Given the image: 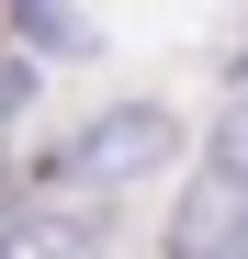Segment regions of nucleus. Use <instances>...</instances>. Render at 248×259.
Here are the masks:
<instances>
[{"mask_svg": "<svg viewBox=\"0 0 248 259\" xmlns=\"http://www.w3.org/2000/svg\"><path fill=\"white\" fill-rule=\"evenodd\" d=\"M170 158H181V113H158V102H113V113H91V124H79V136H68L46 169H57L79 203H113V192L158 181Z\"/></svg>", "mask_w": 248, "mask_h": 259, "instance_id": "f257e3e1", "label": "nucleus"}, {"mask_svg": "<svg viewBox=\"0 0 248 259\" xmlns=\"http://www.w3.org/2000/svg\"><path fill=\"white\" fill-rule=\"evenodd\" d=\"M12 34H23V57H79V46H91L79 12H12Z\"/></svg>", "mask_w": 248, "mask_h": 259, "instance_id": "20e7f679", "label": "nucleus"}, {"mask_svg": "<svg viewBox=\"0 0 248 259\" xmlns=\"http://www.w3.org/2000/svg\"><path fill=\"white\" fill-rule=\"evenodd\" d=\"M102 237V203H34V214H0V259H91Z\"/></svg>", "mask_w": 248, "mask_h": 259, "instance_id": "7ed1b4c3", "label": "nucleus"}, {"mask_svg": "<svg viewBox=\"0 0 248 259\" xmlns=\"http://www.w3.org/2000/svg\"><path fill=\"white\" fill-rule=\"evenodd\" d=\"M203 181H226V192H248V102L215 124V147H203Z\"/></svg>", "mask_w": 248, "mask_h": 259, "instance_id": "423d86ee", "label": "nucleus"}, {"mask_svg": "<svg viewBox=\"0 0 248 259\" xmlns=\"http://www.w3.org/2000/svg\"><path fill=\"white\" fill-rule=\"evenodd\" d=\"M237 259H248V237H237Z\"/></svg>", "mask_w": 248, "mask_h": 259, "instance_id": "0eeeda50", "label": "nucleus"}, {"mask_svg": "<svg viewBox=\"0 0 248 259\" xmlns=\"http://www.w3.org/2000/svg\"><path fill=\"white\" fill-rule=\"evenodd\" d=\"M34 102H46V68H34V57L12 46V57H0V147H12V124H23Z\"/></svg>", "mask_w": 248, "mask_h": 259, "instance_id": "39448f33", "label": "nucleus"}, {"mask_svg": "<svg viewBox=\"0 0 248 259\" xmlns=\"http://www.w3.org/2000/svg\"><path fill=\"white\" fill-rule=\"evenodd\" d=\"M237 237H248V192H226V181L192 169V192L170 214V259H237Z\"/></svg>", "mask_w": 248, "mask_h": 259, "instance_id": "f03ea898", "label": "nucleus"}]
</instances>
